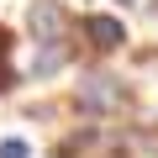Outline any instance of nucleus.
Instances as JSON below:
<instances>
[{"instance_id": "obj_1", "label": "nucleus", "mask_w": 158, "mask_h": 158, "mask_svg": "<svg viewBox=\"0 0 158 158\" xmlns=\"http://www.w3.org/2000/svg\"><path fill=\"white\" fill-rule=\"evenodd\" d=\"M27 27H32V42H37V58H32V79H53L69 58V16L58 0H32L27 11Z\"/></svg>"}, {"instance_id": "obj_2", "label": "nucleus", "mask_w": 158, "mask_h": 158, "mask_svg": "<svg viewBox=\"0 0 158 158\" xmlns=\"http://www.w3.org/2000/svg\"><path fill=\"white\" fill-rule=\"evenodd\" d=\"M79 37H85L95 53H116L121 42H127V21L121 16H111V11H90V16H79V27H74Z\"/></svg>"}, {"instance_id": "obj_3", "label": "nucleus", "mask_w": 158, "mask_h": 158, "mask_svg": "<svg viewBox=\"0 0 158 158\" xmlns=\"http://www.w3.org/2000/svg\"><path fill=\"white\" fill-rule=\"evenodd\" d=\"M121 100H127V90L116 85V79H85V85H79V106L85 111H111Z\"/></svg>"}, {"instance_id": "obj_4", "label": "nucleus", "mask_w": 158, "mask_h": 158, "mask_svg": "<svg viewBox=\"0 0 158 158\" xmlns=\"http://www.w3.org/2000/svg\"><path fill=\"white\" fill-rule=\"evenodd\" d=\"M0 158H32V142H21V137H6V142H0Z\"/></svg>"}, {"instance_id": "obj_5", "label": "nucleus", "mask_w": 158, "mask_h": 158, "mask_svg": "<svg viewBox=\"0 0 158 158\" xmlns=\"http://www.w3.org/2000/svg\"><path fill=\"white\" fill-rule=\"evenodd\" d=\"M6 58H11V37H6V27H0V90H6V79H11L6 74Z\"/></svg>"}]
</instances>
